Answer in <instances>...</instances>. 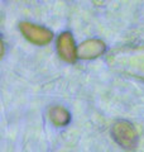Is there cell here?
I'll list each match as a JSON object with an SVG mask.
<instances>
[{
    "instance_id": "cell-2",
    "label": "cell",
    "mask_w": 144,
    "mask_h": 152,
    "mask_svg": "<svg viewBox=\"0 0 144 152\" xmlns=\"http://www.w3.org/2000/svg\"><path fill=\"white\" fill-rule=\"evenodd\" d=\"M19 31L27 41H29L31 43L36 46H46L53 38V33L48 28L33 24V23L29 22H22L19 24Z\"/></svg>"
},
{
    "instance_id": "cell-5",
    "label": "cell",
    "mask_w": 144,
    "mask_h": 152,
    "mask_svg": "<svg viewBox=\"0 0 144 152\" xmlns=\"http://www.w3.org/2000/svg\"><path fill=\"white\" fill-rule=\"evenodd\" d=\"M49 119L57 127H65L71 121V114L66 108L61 105H55L49 109Z\"/></svg>"
},
{
    "instance_id": "cell-3",
    "label": "cell",
    "mask_w": 144,
    "mask_h": 152,
    "mask_svg": "<svg viewBox=\"0 0 144 152\" xmlns=\"http://www.w3.org/2000/svg\"><path fill=\"white\" fill-rule=\"evenodd\" d=\"M57 52L61 58L68 64H73L79 58V47L75 45L73 37L70 32L60 34L57 39Z\"/></svg>"
},
{
    "instance_id": "cell-4",
    "label": "cell",
    "mask_w": 144,
    "mask_h": 152,
    "mask_svg": "<svg viewBox=\"0 0 144 152\" xmlns=\"http://www.w3.org/2000/svg\"><path fill=\"white\" fill-rule=\"evenodd\" d=\"M105 50H106V46L103 41L92 38V39L85 41L84 43L79 46V57L84 60L97 58L99 56L104 53Z\"/></svg>"
},
{
    "instance_id": "cell-1",
    "label": "cell",
    "mask_w": 144,
    "mask_h": 152,
    "mask_svg": "<svg viewBox=\"0 0 144 152\" xmlns=\"http://www.w3.org/2000/svg\"><path fill=\"white\" fill-rule=\"evenodd\" d=\"M111 136L115 142L125 150L135 148L139 141L138 132L130 122L118 121L111 128Z\"/></svg>"
}]
</instances>
